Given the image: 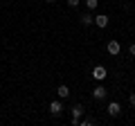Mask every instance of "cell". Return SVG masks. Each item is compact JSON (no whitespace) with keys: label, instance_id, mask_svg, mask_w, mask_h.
Segmentation results:
<instances>
[{"label":"cell","instance_id":"obj_1","mask_svg":"<svg viewBox=\"0 0 135 126\" xmlns=\"http://www.w3.org/2000/svg\"><path fill=\"white\" fill-rule=\"evenodd\" d=\"M106 77H108V70L104 68V65H95V68H92V79H95V81H104Z\"/></svg>","mask_w":135,"mask_h":126},{"label":"cell","instance_id":"obj_2","mask_svg":"<svg viewBox=\"0 0 135 126\" xmlns=\"http://www.w3.org/2000/svg\"><path fill=\"white\" fill-rule=\"evenodd\" d=\"M70 113H72V124H79V119L83 117L86 108H83L81 104H77V106H72V108H70Z\"/></svg>","mask_w":135,"mask_h":126},{"label":"cell","instance_id":"obj_3","mask_svg":"<svg viewBox=\"0 0 135 126\" xmlns=\"http://www.w3.org/2000/svg\"><path fill=\"white\" fill-rule=\"evenodd\" d=\"M108 23H110V18H108L106 14H99V16H95V25L99 29H106L108 27Z\"/></svg>","mask_w":135,"mask_h":126},{"label":"cell","instance_id":"obj_4","mask_svg":"<svg viewBox=\"0 0 135 126\" xmlns=\"http://www.w3.org/2000/svg\"><path fill=\"white\" fill-rule=\"evenodd\" d=\"M106 50H108V54H113V56H117V54L122 52V45H119V41H108Z\"/></svg>","mask_w":135,"mask_h":126},{"label":"cell","instance_id":"obj_5","mask_svg":"<svg viewBox=\"0 0 135 126\" xmlns=\"http://www.w3.org/2000/svg\"><path fill=\"white\" fill-rule=\"evenodd\" d=\"M50 113H52L54 117L63 113V104H61V99H54V101H50Z\"/></svg>","mask_w":135,"mask_h":126},{"label":"cell","instance_id":"obj_6","mask_svg":"<svg viewBox=\"0 0 135 126\" xmlns=\"http://www.w3.org/2000/svg\"><path fill=\"white\" fill-rule=\"evenodd\" d=\"M106 95H108V90L104 86H97L95 90H92V99H97V101H101V99H106Z\"/></svg>","mask_w":135,"mask_h":126},{"label":"cell","instance_id":"obj_7","mask_svg":"<svg viewBox=\"0 0 135 126\" xmlns=\"http://www.w3.org/2000/svg\"><path fill=\"white\" fill-rule=\"evenodd\" d=\"M106 110H108V115H110V117H117V115L122 113V106H119L117 101H110V104H108V108H106Z\"/></svg>","mask_w":135,"mask_h":126},{"label":"cell","instance_id":"obj_8","mask_svg":"<svg viewBox=\"0 0 135 126\" xmlns=\"http://www.w3.org/2000/svg\"><path fill=\"white\" fill-rule=\"evenodd\" d=\"M56 95H59V99H68L70 97V88H68L65 83H61V86L56 88Z\"/></svg>","mask_w":135,"mask_h":126},{"label":"cell","instance_id":"obj_9","mask_svg":"<svg viewBox=\"0 0 135 126\" xmlns=\"http://www.w3.org/2000/svg\"><path fill=\"white\" fill-rule=\"evenodd\" d=\"M92 23H95V18H92L90 14H83L81 16V25H86V27H88V25H92Z\"/></svg>","mask_w":135,"mask_h":126},{"label":"cell","instance_id":"obj_10","mask_svg":"<svg viewBox=\"0 0 135 126\" xmlns=\"http://www.w3.org/2000/svg\"><path fill=\"white\" fill-rule=\"evenodd\" d=\"M79 124H81V126H92L95 119H92V117H83V119H79Z\"/></svg>","mask_w":135,"mask_h":126},{"label":"cell","instance_id":"obj_11","mask_svg":"<svg viewBox=\"0 0 135 126\" xmlns=\"http://www.w3.org/2000/svg\"><path fill=\"white\" fill-rule=\"evenodd\" d=\"M86 7L88 9H97L99 7V0H86Z\"/></svg>","mask_w":135,"mask_h":126},{"label":"cell","instance_id":"obj_12","mask_svg":"<svg viewBox=\"0 0 135 126\" xmlns=\"http://www.w3.org/2000/svg\"><path fill=\"white\" fill-rule=\"evenodd\" d=\"M79 2H81V0H68V5H70V7H79Z\"/></svg>","mask_w":135,"mask_h":126},{"label":"cell","instance_id":"obj_13","mask_svg":"<svg viewBox=\"0 0 135 126\" xmlns=\"http://www.w3.org/2000/svg\"><path fill=\"white\" fill-rule=\"evenodd\" d=\"M128 54H131V56H135V43H133V45L128 47Z\"/></svg>","mask_w":135,"mask_h":126},{"label":"cell","instance_id":"obj_14","mask_svg":"<svg viewBox=\"0 0 135 126\" xmlns=\"http://www.w3.org/2000/svg\"><path fill=\"white\" fill-rule=\"evenodd\" d=\"M128 101H131V104H133V106H135V92H131V97H128Z\"/></svg>","mask_w":135,"mask_h":126},{"label":"cell","instance_id":"obj_15","mask_svg":"<svg viewBox=\"0 0 135 126\" xmlns=\"http://www.w3.org/2000/svg\"><path fill=\"white\" fill-rule=\"evenodd\" d=\"M45 2H54V0H45Z\"/></svg>","mask_w":135,"mask_h":126}]
</instances>
